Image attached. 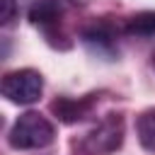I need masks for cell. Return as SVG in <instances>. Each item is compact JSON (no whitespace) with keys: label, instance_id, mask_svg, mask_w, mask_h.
<instances>
[{"label":"cell","instance_id":"cell-1","mask_svg":"<svg viewBox=\"0 0 155 155\" xmlns=\"http://www.w3.org/2000/svg\"><path fill=\"white\" fill-rule=\"evenodd\" d=\"M56 138V126L39 111H24L17 116L7 133V143L15 150H41Z\"/></svg>","mask_w":155,"mask_h":155},{"label":"cell","instance_id":"cell-2","mask_svg":"<svg viewBox=\"0 0 155 155\" xmlns=\"http://www.w3.org/2000/svg\"><path fill=\"white\" fill-rule=\"evenodd\" d=\"M0 92L12 104H34L44 92V78L34 68L12 70V73H7L2 78Z\"/></svg>","mask_w":155,"mask_h":155},{"label":"cell","instance_id":"cell-3","mask_svg":"<svg viewBox=\"0 0 155 155\" xmlns=\"http://www.w3.org/2000/svg\"><path fill=\"white\" fill-rule=\"evenodd\" d=\"M124 143V121L121 116H107L104 121H99L82 140L85 153L90 155H109L114 150H119Z\"/></svg>","mask_w":155,"mask_h":155},{"label":"cell","instance_id":"cell-4","mask_svg":"<svg viewBox=\"0 0 155 155\" xmlns=\"http://www.w3.org/2000/svg\"><path fill=\"white\" fill-rule=\"evenodd\" d=\"M82 44L97 53V56H114L116 53V41H114V34L107 29V27H99V24H92L82 31Z\"/></svg>","mask_w":155,"mask_h":155},{"label":"cell","instance_id":"cell-5","mask_svg":"<svg viewBox=\"0 0 155 155\" xmlns=\"http://www.w3.org/2000/svg\"><path fill=\"white\" fill-rule=\"evenodd\" d=\"M61 12H63V5L58 0H36L29 7V22L46 29L61 19Z\"/></svg>","mask_w":155,"mask_h":155},{"label":"cell","instance_id":"cell-6","mask_svg":"<svg viewBox=\"0 0 155 155\" xmlns=\"http://www.w3.org/2000/svg\"><path fill=\"white\" fill-rule=\"evenodd\" d=\"M51 109L56 111V116L65 124H73V121H80L85 119L87 109H90V102L87 99H70V97H61L51 104Z\"/></svg>","mask_w":155,"mask_h":155},{"label":"cell","instance_id":"cell-7","mask_svg":"<svg viewBox=\"0 0 155 155\" xmlns=\"http://www.w3.org/2000/svg\"><path fill=\"white\" fill-rule=\"evenodd\" d=\"M136 136H138V143L148 153H155V107H150V109L138 114V119H136Z\"/></svg>","mask_w":155,"mask_h":155},{"label":"cell","instance_id":"cell-8","mask_svg":"<svg viewBox=\"0 0 155 155\" xmlns=\"http://www.w3.org/2000/svg\"><path fill=\"white\" fill-rule=\"evenodd\" d=\"M126 31L136 34V36H155V12L145 10V12L133 15L126 24Z\"/></svg>","mask_w":155,"mask_h":155},{"label":"cell","instance_id":"cell-9","mask_svg":"<svg viewBox=\"0 0 155 155\" xmlns=\"http://www.w3.org/2000/svg\"><path fill=\"white\" fill-rule=\"evenodd\" d=\"M17 15V2L15 0H0V24H10Z\"/></svg>","mask_w":155,"mask_h":155},{"label":"cell","instance_id":"cell-10","mask_svg":"<svg viewBox=\"0 0 155 155\" xmlns=\"http://www.w3.org/2000/svg\"><path fill=\"white\" fill-rule=\"evenodd\" d=\"M150 65H153V70H155V51H153V56H150Z\"/></svg>","mask_w":155,"mask_h":155}]
</instances>
